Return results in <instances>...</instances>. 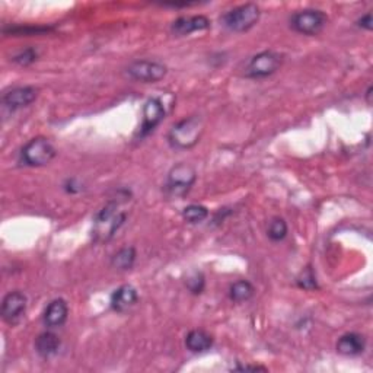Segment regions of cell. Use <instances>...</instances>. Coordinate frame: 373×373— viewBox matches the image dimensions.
I'll list each match as a JSON object with an SVG mask.
<instances>
[{"mask_svg": "<svg viewBox=\"0 0 373 373\" xmlns=\"http://www.w3.org/2000/svg\"><path fill=\"white\" fill-rule=\"evenodd\" d=\"M283 62L284 55L277 51L272 50L261 51L251 57L245 69H243V76L248 79H266L271 75H275L283 66Z\"/></svg>", "mask_w": 373, "mask_h": 373, "instance_id": "6", "label": "cell"}, {"mask_svg": "<svg viewBox=\"0 0 373 373\" xmlns=\"http://www.w3.org/2000/svg\"><path fill=\"white\" fill-rule=\"evenodd\" d=\"M125 73L137 82L156 83L166 76L168 67L161 62L136 60L127 66Z\"/></svg>", "mask_w": 373, "mask_h": 373, "instance_id": "8", "label": "cell"}, {"mask_svg": "<svg viewBox=\"0 0 373 373\" xmlns=\"http://www.w3.org/2000/svg\"><path fill=\"white\" fill-rule=\"evenodd\" d=\"M328 24V17L320 9L297 10L289 19L292 30L300 35L313 37L324 31Z\"/></svg>", "mask_w": 373, "mask_h": 373, "instance_id": "7", "label": "cell"}, {"mask_svg": "<svg viewBox=\"0 0 373 373\" xmlns=\"http://www.w3.org/2000/svg\"><path fill=\"white\" fill-rule=\"evenodd\" d=\"M372 91H373V88H372V86H369V89H367V92H366V99H367V104H370V96H372Z\"/></svg>", "mask_w": 373, "mask_h": 373, "instance_id": "29", "label": "cell"}, {"mask_svg": "<svg viewBox=\"0 0 373 373\" xmlns=\"http://www.w3.org/2000/svg\"><path fill=\"white\" fill-rule=\"evenodd\" d=\"M289 227L284 219L281 218H272L267 227V236L272 242H281L286 236H288Z\"/></svg>", "mask_w": 373, "mask_h": 373, "instance_id": "21", "label": "cell"}, {"mask_svg": "<svg viewBox=\"0 0 373 373\" xmlns=\"http://www.w3.org/2000/svg\"><path fill=\"white\" fill-rule=\"evenodd\" d=\"M210 25V19L205 15L181 17L171 24V33L175 37H185L197 31H206Z\"/></svg>", "mask_w": 373, "mask_h": 373, "instance_id": "12", "label": "cell"}, {"mask_svg": "<svg viewBox=\"0 0 373 373\" xmlns=\"http://www.w3.org/2000/svg\"><path fill=\"white\" fill-rule=\"evenodd\" d=\"M38 98V89L35 86H17L2 95V105L9 111H18L31 105Z\"/></svg>", "mask_w": 373, "mask_h": 373, "instance_id": "11", "label": "cell"}, {"mask_svg": "<svg viewBox=\"0 0 373 373\" xmlns=\"http://www.w3.org/2000/svg\"><path fill=\"white\" fill-rule=\"evenodd\" d=\"M232 370H236V372H267V369L264 366H257V365H254V366H251V365H245V366L238 365Z\"/></svg>", "mask_w": 373, "mask_h": 373, "instance_id": "28", "label": "cell"}, {"mask_svg": "<svg viewBox=\"0 0 373 373\" xmlns=\"http://www.w3.org/2000/svg\"><path fill=\"white\" fill-rule=\"evenodd\" d=\"M60 346H62V341L59 336L51 331L41 333L35 340V352L42 358H50L55 356L57 353H59Z\"/></svg>", "mask_w": 373, "mask_h": 373, "instance_id": "17", "label": "cell"}, {"mask_svg": "<svg viewBox=\"0 0 373 373\" xmlns=\"http://www.w3.org/2000/svg\"><path fill=\"white\" fill-rule=\"evenodd\" d=\"M186 289H189L193 295H202L205 288H206V279L203 276V272L194 271L191 275L186 277Z\"/></svg>", "mask_w": 373, "mask_h": 373, "instance_id": "24", "label": "cell"}, {"mask_svg": "<svg viewBox=\"0 0 373 373\" xmlns=\"http://www.w3.org/2000/svg\"><path fill=\"white\" fill-rule=\"evenodd\" d=\"M64 190L69 193V194H76L80 191V185L78 184V181L75 178H69L66 182H64Z\"/></svg>", "mask_w": 373, "mask_h": 373, "instance_id": "27", "label": "cell"}, {"mask_svg": "<svg viewBox=\"0 0 373 373\" xmlns=\"http://www.w3.org/2000/svg\"><path fill=\"white\" fill-rule=\"evenodd\" d=\"M205 132V120L200 116H191L172 125L168 133V143L172 149L186 150L194 148Z\"/></svg>", "mask_w": 373, "mask_h": 373, "instance_id": "2", "label": "cell"}, {"mask_svg": "<svg viewBox=\"0 0 373 373\" xmlns=\"http://www.w3.org/2000/svg\"><path fill=\"white\" fill-rule=\"evenodd\" d=\"M296 283L300 289L304 290H317L318 289V283L317 277L313 275V270L311 267H306L302 272H300L299 277L296 279Z\"/></svg>", "mask_w": 373, "mask_h": 373, "instance_id": "25", "label": "cell"}, {"mask_svg": "<svg viewBox=\"0 0 373 373\" xmlns=\"http://www.w3.org/2000/svg\"><path fill=\"white\" fill-rule=\"evenodd\" d=\"M53 31V26H41V25H12L5 26L3 34L13 35V37H31V35H41Z\"/></svg>", "mask_w": 373, "mask_h": 373, "instance_id": "20", "label": "cell"}, {"mask_svg": "<svg viewBox=\"0 0 373 373\" xmlns=\"http://www.w3.org/2000/svg\"><path fill=\"white\" fill-rule=\"evenodd\" d=\"M254 295L255 288L248 280H238L231 286V289H229V297H231V300L235 304L248 302Z\"/></svg>", "mask_w": 373, "mask_h": 373, "instance_id": "19", "label": "cell"}, {"mask_svg": "<svg viewBox=\"0 0 373 373\" xmlns=\"http://www.w3.org/2000/svg\"><path fill=\"white\" fill-rule=\"evenodd\" d=\"M185 347L194 354H202L213 347V337L205 329H191L185 336Z\"/></svg>", "mask_w": 373, "mask_h": 373, "instance_id": "16", "label": "cell"}, {"mask_svg": "<svg viewBox=\"0 0 373 373\" xmlns=\"http://www.w3.org/2000/svg\"><path fill=\"white\" fill-rule=\"evenodd\" d=\"M357 26H361L363 28V30L366 31H372V28H373V19H372V13L367 12L366 15H363L361 19H358L357 22Z\"/></svg>", "mask_w": 373, "mask_h": 373, "instance_id": "26", "label": "cell"}, {"mask_svg": "<svg viewBox=\"0 0 373 373\" xmlns=\"http://www.w3.org/2000/svg\"><path fill=\"white\" fill-rule=\"evenodd\" d=\"M261 18V9L257 3L239 5L223 13L220 22L231 33H247L254 28Z\"/></svg>", "mask_w": 373, "mask_h": 373, "instance_id": "4", "label": "cell"}, {"mask_svg": "<svg viewBox=\"0 0 373 373\" xmlns=\"http://www.w3.org/2000/svg\"><path fill=\"white\" fill-rule=\"evenodd\" d=\"M38 59V51L37 49L34 47H26L21 51H18L15 55L12 57V62L18 64V66H22V67H26V66H31L33 63H35Z\"/></svg>", "mask_w": 373, "mask_h": 373, "instance_id": "23", "label": "cell"}, {"mask_svg": "<svg viewBox=\"0 0 373 373\" xmlns=\"http://www.w3.org/2000/svg\"><path fill=\"white\" fill-rule=\"evenodd\" d=\"M139 299L137 290L132 284H123L112 292L110 297V306L114 312H125L136 305Z\"/></svg>", "mask_w": 373, "mask_h": 373, "instance_id": "14", "label": "cell"}, {"mask_svg": "<svg viewBox=\"0 0 373 373\" xmlns=\"http://www.w3.org/2000/svg\"><path fill=\"white\" fill-rule=\"evenodd\" d=\"M197 181V172L194 166L180 162L172 166L166 175L164 191L169 198H184L191 191Z\"/></svg>", "mask_w": 373, "mask_h": 373, "instance_id": "3", "label": "cell"}, {"mask_svg": "<svg viewBox=\"0 0 373 373\" xmlns=\"http://www.w3.org/2000/svg\"><path fill=\"white\" fill-rule=\"evenodd\" d=\"M120 200H111L94 218L92 239L95 242H108L117 234L119 229L125 222L127 214L120 211Z\"/></svg>", "mask_w": 373, "mask_h": 373, "instance_id": "1", "label": "cell"}, {"mask_svg": "<svg viewBox=\"0 0 373 373\" xmlns=\"http://www.w3.org/2000/svg\"><path fill=\"white\" fill-rule=\"evenodd\" d=\"M136 250L133 247H124L119 250L111 258V266L120 271L132 270L136 263Z\"/></svg>", "mask_w": 373, "mask_h": 373, "instance_id": "18", "label": "cell"}, {"mask_svg": "<svg viewBox=\"0 0 373 373\" xmlns=\"http://www.w3.org/2000/svg\"><path fill=\"white\" fill-rule=\"evenodd\" d=\"M166 116L165 105L161 101V98H149L143 105V121L139 130V137L143 139L155 132V128L159 125Z\"/></svg>", "mask_w": 373, "mask_h": 373, "instance_id": "10", "label": "cell"}, {"mask_svg": "<svg viewBox=\"0 0 373 373\" xmlns=\"http://www.w3.org/2000/svg\"><path fill=\"white\" fill-rule=\"evenodd\" d=\"M26 306H28L26 295L21 290H13L3 297L2 306H0V315H2V318L6 324L17 325L25 315Z\"/></svg>", "mask_w": 373, "mask_h": 373, "instance_id": "9", "label": "cell"}, {"mask_svg": "<svg viewBox=\"0 0 373 373\" xmlns=\"http://www.w3.org/2000/svg\"><path fill=\"white\" fill-rule=\"evenodd\" d=\"M337 353L341 356H361L366 350V338L358 333L342 334L337 341Z\"/></svg>", "mask_w": 373, "mask_h": 373, "instance_id": "15", "label": "cell"}, {"mask_svg": "<svg viewBox=\"0 0 373 373\" xmlns=\"http://www.w3.org/2000/svg\"><path fill=\"white\" fill-rule=\"evenodd\" d=\"M69 318V305L64 299L57 297L46 306L42 312V322L47 328H60Z\"/></svg>", "mask_w": 373, "mask_h": 373, "instance_id": "13", "label": "cell"}, {"mask_svg": "<svg viewBox=\"0 0 373 373\" xmlns=\"http://www.w3.org/2000/svg\"><path fill=\"white\" fill-rule=\"evenodd\" d=\"M182 218L191 225L202 223L209 218V209L202 205H190L182 210Z\"/></svg>", "mask_w": 373, "mask_h": 373, "instance_id": "22", "label": "cell"}, {"mask_svg": "<svg viewBox=\"0 0 373 373\" xmlns=\"http://www.w3.org/2000/svg\"><path fill=\"white\" fill-rule=\"evenodd\" d=\"M57 155L53 143L47 137H34L26 141L19 152V162L28 168L49 165Z\"/></svg>", "mask_w": 373, "mask_h": 373, "instance_id": "5", "label": "cell"}]
</instances>
